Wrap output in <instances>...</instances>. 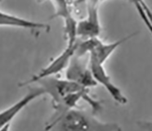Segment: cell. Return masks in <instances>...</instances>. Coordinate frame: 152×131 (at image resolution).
Returning a JSON list of instances; mask_svg holds the SVG:
<instances>
[{"mask_svg":"<svg viewBox=\"0 0 152 131\" xmlns=\"http://www.w3.org/2000/svg\"><path fill=\"white\" fill-rule=\"evenodd\" d=\"M48 130L66 131H119L115 123L104 122L96 119L94 114L74 107L55 114L45 128Z\"/></svg>","mask_w":152,"mask_h":131,"instance_id":"obj_1","label":"cell"},{"mask_svg":"<svg viewBox=\"0 0 152 131\" xmlns=\"http://www.w3.org/2000/svg\"><path fill=\"white\" fill-rule=\"evenodd\" d=\"M76 43L73 45L66 46L64 51L53 59L46 67H44L42 71H40L38 74L34 75L33 77L30 79L29 80L20 84V86H26V85L34 84V83L39 81L40 79H43L47 77L56 76L57 74L62 71L63 70H66L69 65L70 60L75 53Z\"/></svg>","mask_w":152,"mask_h":131,"instance_id":"obj_2","label":"cell"},{"mask_svg":"<svg viewBox=\"0 0 152 131\" xmlns=\"http://www.w3.org/2000/svg\"><path fill=\"white\" fill-rule=\"evenodd\" d=\"M82 57H83L74 55L66 69V78L75 82L84 88L96 87L98 85L88 66V63L83 62Z\"/></svg>","mask_w":152,"mask_h":131,"instance_id":"obj_3","label":"cell"},{"mask_svg":"<svg viewBox=\"0 0 152 131\" xmlns=\"http://www.w3.org/2000/svg\"><path fill=\"white\" fill-rule=\"evenodd\" d=\"M88 66L97 85H102L106 88L114 101L120 105L127 104L128 99L123 93L122 90L113 83L110 76L104 68V64L88 58Z\"/></svg>","mask_w":152,"mask_h":131,"instance_id":"obj_4","label":"cell"},{"mask_svg":"<svg viewBox=\"0 0 152 131\" xmlns=\"http://www.w3.org/2000/svg\"><path fill=\"white\" fill-rule=\"evenodd\" d=\"M46 94L42 86H38L30 89L26 94L15 102L9 107L6 108L4 111H0V130H5L6 126H8L10 122L19 114L21 110L32 102L36 98Z\"/></svg>","mask_w":152,"mask_h":131,"instance_id":"obj_5","label":"cell"},{"mask_svg":"<svg viewBox=\"0 0 152 131\" xmlns=\"http://www.w3.org/2000/svg\"><path fill=\"white\" fill-rule=\"evenodd\" d=\"M55 7V16H59L64 20V34L67 41V45H73L78 40L77 23L73 16L69 0H52Z\"/></svg>","mask_w":152,"mask_h":131,"instance_id":"obj_6","label":"cell"},{"mask_svg":"<svg viewBox=\"0 0 152 131\" xmlns=\"http://www.w3.org/2000/svg\"><path fill=\"white\" fill-rule=\"evenodd\" d=\"M0 26H11L27 29H44L48 31L50 26L45 23L37 22L30 20L25 19L10 13L0 11Z\"/></svg>","mask_w":152,"mask_h":131,"instance_id":"obj_7","label":"cell"},{"mask_svg":"<svg viewBox=\"0 0 152 131\" xmlns=\"http://www.w3.org/2000/svg\"><path fill=\"white\" fill-rule=\"evenodd\" d=\"M137 125L142 129L152 130V121H139L137 122Z\"/></svg>","mask_w":152,"mask_h":131,"instance_id":"obj_8","label":"cell"},{"mask_svg":"<svg viewBox=\"0 0 152 131\" xmlns=\"http://www.w3.org/2000/svg\"><path fill=\"white\" fill-rule=\"evenodd\" d=\"M131 2H132L133 3H140V4H142L143 3V0H130Z\"/></svg>","mask_w":152,"mask_h":131,"instance_id":"obj_9","label":"cell"},{"mask_svg":"<svg viewBox=\"0 0 152 131\" xmlns=\"http://www.w3.org/2000/svg\"><path fill=\"white\" fill-rule=\"evenodd\" d=\"M106 0H101V3H103V2H105Z\"/></svg>","mask_w":152,"mask_h":131,"instance_id":"obj_10","label":"cell"},{"mask_svg":"<svg viewBox=\"0 0 152 131\" xmlns=\"http://www.w3.org/2000/svg\"><path fill=\"white\" fill-rule=\"evenodd\" d=\"M0 2H1V0H0Z\"/></svg>","mask_w":152,"mask_h":131,"instance_id":"obj_11","label":"cell"}]
</instances>
